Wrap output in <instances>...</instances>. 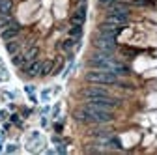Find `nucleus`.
Masks as SVG:
<instances>
[{
	"mask_svg": "<svg viewBox=\"0 0 157 155\" xmlns=\"http://www.w3.org/2000/svg\"><path fill=\"white\" fill-rule=\"evenodd\" d=\"M88 69H103V71H112L120 77H127L131 73L129 66L122 60H118L114 54L101 52V51H92V54L86 58Z\"/></svg>",
	"mask_w": 157,
	"mask_h": 155,
	"instance_id": "1",
	"label": "nucleus"
},
{
	"mask_svg": "<svg viewBox=\"0 0 157 155\" xmlns=\"http://www.w3.org/2000/svg\"><path fill=\"white\" fill-rule=\"evenodd\" d=\"M84 82L86 84H99V86H116V88H125V90H135V84L122 81L120 75L112 71H103V69H88L84 73Z\"/></svg>",
	"mask_w": 157,
	"mask_h": 155,
	"instance_id": "2",
	"label": "nucleus"
},
{
	"mask_svg": "<svg viewBox=\"0 0 157 155\" xmlns=\"http://www.w3.org/2000/svg\"><path fill=\"white\" fill-rule=\"evenodd\" d=\"M84 108L90 112L92 116V120L95 125H107V123H112L116 120V114L114 110L110 108H103V107H95V105H88V103H82Z\"/></svg>",
	"mask_w": 157,
	"mask_h": 155,
	"instance_id": "3",
	"label": "nucleus"
},
{
	"mask_svg": "<svg viewBox=\"0 0 157 155\" xmlns=\"http://www.w3.org/2000/svg\"><path fill=\"white\" fill-rule=\"evenodd\" d=\"M92 47H94V51H101V52H109V54H116V51H118L116 37H109L99 32H95L92 36Z\"/></svg>",
	"mask_w": 157,
	"mask_h": 155,
	"instance_id": "4",
	"label": "nucleus"
},
{
	"mask_svg": "<svg viewBox=\"0 0 157 155\" xmlns=\"http://www.w3.org/2000/svg\"><path fill=\"white\" fill-rule=\"evenodd\" d=\"M21 34H23V26H21V23H19V21H15V19H13L8 26L0 28V37L4 40V43L10 41V40H15V37H19Z\"/></svg>",
	"mask_w": 157,
	"mask_h": 155,
	"instance_id": "5",
	"label": "nucleus"
},
{
	"mask_svg": "<svg viewBox=\"0 0 157 155\" xmlns=\"http://www.w3.org/2000/svg\"><path fill=\"white\" fill-rule=\"evenodd\" d=\"M125 26H122V25H114V23H110V21H103L101 23H97V32L99 34H103V36H109V37H118L122 34V30H124Z\"/></svg>",
	"mask_w": 157,
	"mask_h": 155,
	"instance_id": "6",
	"label": "nucleus"
},
{
	"mask_svg": "<svg viewBox=\"0 0 157 155\" xmlns=\"http://www.w3.org/2000/svg\"><path fill=\"white\" fill-rule=\"evenodd\" d=\"M86 11H88L86 0H81V4L73 9V13H71V17H69L71 25H84V23H86Z\"/></svg>",
	"mask_w": 157,
	"mask_h": 155,
	"instance_id": "7",
	"label": "nucleus"
},
{
	"mask_svg": "<svg viewBox=\"0 0 157 155\" xmlns=\"http://www.w3.org/2000/svg\"><path fill=\"white\" fill-rule=\"evenodd\" d=\"M105 21L127 26L129 21H131V11H110V13H105Z\"/></svg>",
	"mask_w": 157,
	"mask_h": 155,
	"instance_id": "8",
	"label": "nucleus"
},
{
	"mask_svg": "<svg viewBox=\"0 0 157 155\" xmlns=\"http://www.w3.org/2000/svg\"><path fill=\"white\" fill-rule=\"evenodd\" d=\"M73 120H75V122H78L81 125H95V123H94V120H92V116H90V112L84 108V105L77 107V108L73 110Z\"/></svg>",
	"mask_w": 157,
	"mask_h": 155,
	"instance_id": "9",
	"label": "nucleus"
},
{
	"mask_svg": "<svg viewBox=\"0 0 157 155\" xmlns=\"http://www.w3.org/2000/svg\"><path fill=\"white\" fill-rule=\"evenodd\" d=\"M41 62H43V60H39V58H36V60H32V62L25 64V66L21 67V73H23L25 77H28V79H34V77H39V69H41Z\"/></svg>",
	"mask_w": 157,
	"mask_h": 155,
	"instance_id": "10",
	"label": "nucleus"
},
{
	"mask_svg": "<svg viewBox=\"0 0 157 155\" xmlns=\"http://www.w3.org/2000/svg\"><path fill=\"white\" fill-rule=\"evenodd\" d=\"M110 134H112V131H110V129H107V127H103V125H94V129H90V131H88V137H92V138H95V140L109 138Z\"/></svg>",
	"mask_w": 157,
	"mask_h": 155,
	"instance_id": "11",
	"label": "nucleus"
},
{
	"mask_svg": "<svg viewBox=\"0 0 157 155\" xmlns=\"http://www.w3.org/2000/svg\"><path fill=\"white\" fill-rule=\"evenodd\" d=\"M19 51H23V41L19 40V37L6 41V52H8L10 56H13V54H15V52H19Z\"/></svg>",
	"mask_w": 157,
	"mask_h": 155,
	"instance_id": "12",
	"label": "nucleus"
},
{
	"mask_svg": "<svg viewBox=\"0 0 157 155\" xmlns=\"http://www.w3.org/2000/svg\"><path fill=\"white\" fill-rule=\"evenodd\" d=\"M54 62H56V60H51V58H47V60H43V62H41V69H39V77H41V79H45V77L52 75Z\"/></svg>",
	"mask_w": 157,
	"mask_h": 155,
	"instance_id": "13",
	"label": "nucleus"
},
{
	"mask_svg": "<svg viewBox=\"0 0 157 155\" xmlns=\"http://www.w3.org/2000/svg\"><path fill=\"white\" fill-rule=\"evenodd\" d=\"M23 52H25V64H28V62L36 60V58H39V47H37V45H30V47L25 49Z\"/></svg>",
	"mask_w": 157,
	"mask_h": 155,
	"instance_id": "14",
	"label": "nucleus"
},
{
	"mask_svg": "<svg viewBox=\"0 0 157 155\" xmlns=\"http://www.w3.org/2000/svg\"><path fill=\"white\" fill-rule=\"evenodd\" d=\"M82 34H84L82 25H71V26H69V30H67V36H69V37H73L75 41H81Z\"/></svg>",
	"mask_w": 157,
	"mask_h": 155,
	"instance_id": "15",
	"label": "nucleus"
},
{
	"mask_svg": "<svg viewBox=\"0 0 157 155\" xmlns=\"http://www.w3.org/2000/svg\"><path fill=\"white\" fill-rule=\"evenodd\" d=\"M77 43H78V41H75L73 37H69V36H67L66 40L60 43V51H62V52H66V54H69V52H73V49H75V45H77Z\"/></svg>",
	"mask_w": 157,
	"mask_h": 155,
	"instance_id": "16",
	"label": "nucleus"
},
{
	"mask_svg": "<svg viewBox=\"0 0 157 155\" xmlns=\"http://www.w3.org/2000/svg\"><path fill=\"white\" fill-rule=\"evenodd\" d=\"M11 66L17 67V69H21V67L25 66V52H23V51H19V52H15V54L11 56Z\"/></svg>",
	"mask_w": 157,
	"mask_h": 155,
	"instance_id": "17",
	"label": "nucleus"
},
{
	"mask_svg": "<svg viewBox=\"0 0 157 155\" xmlns=\"http://www.w3.org/2000/svg\"><path fill=\"white\" fill-rule=\"evenodd\" d=\"M13 13V0H0V15Z\"/></svg>",
	"mask_w": 157,
	"mask_h": 155,
	"instance_id": "18",
	"label": "nucleus"
},
{
	"mask_svg": "<svg viewBox=\"0 0 157 155\" xmlns=\"http://www.w3.org/2000/svg\"><path fill=\"white\" fill-rule=\"evenodd\" d=\"M131 8H153V0H129L127 2Z\"/></svg>",
	"mask_w": 157,
	"mask_h": 155,
	"instance_id": "19",
	"label": "nucleus"
},
{
	"mask_svg": "<svg viewBox=\"0 0 157 155\" xmlns=\"http://www.w3.org/2000/svg\"><path fill=\"white\" fill-rule=\"evenodd\" d=\"M0 81H2V82L8 81V71H6V67L2 66V60H0Z\"/></svg>",
	"mask_w": 157,
	"mask_h": 155,
	"instance_id": "20",
	"label": "nucleus"
},
{
	"mask_svg": "<svg viewBox=\"0 0 157 155\" xmlns=\"http://www.w3.org/2000/svg\"><path fill=\"white\" fill-rule=\"evenodd\" d=\"M110 2H116V0H97V4H99V8H105V6H109Z\"/></svg>",
	"mask_w": 157,
	"mask_h": 155,
	"instance_id": "21",
	"label": "nucleus"
},
{
	"mask_svg": "<svg viewBox=\"0 0 157 155\" xmlns=\"http://www.w3.org/2000/svg\"><path fill=\"white\" fill-rule=\"evenodd\" d=\"M6 151H8V153H13V151H17V146H15V144H10V146L6 148Z\"/></svg>",
	"mask_w": 157,
	"mask_h": 155,
	"instance_id": "22",
	"label": "nucleus"
},
{
	"mask_svg": "<svg viewBox=\"0 0 157 155\" xmlns=\"http://www.w3.org/2000/svg\"><path fill=\"white\" fill-rule=\"evenodd\" d=\"M11 122H13V123H17V125H21V118H19L17 114H15V116H11Z\"/></svg>",
	"mask_w": 157,
	"mask_h": 155,
	"instance_id": "23",
	"label": "nucleus"
},
{
	"mask_svg": "<svg viewBox=\"0 0 157 155\" xmlns=\"http://www.w3.org/2000/svg\"><path fill=\"white\" fill-rule=\"evenodd\" d=\"M52 142H54V144H60V142H62V138H60V137H54V138H52Z\"/></svg>",
	"mask_w": 157,
	"mask_h": 155,
	"instance_id": "24",
	"label": "nucleus"
},
{
	"mask_svg": "<svg viewBox=\"0 0 157 155\" xmlns=\"http://www.w3.org/2000/svg\"><path fill=\"white\" fill-rule=\"evenodd\" d=\"M56 151H58V153H66V148H64V146H60V148H58Z\"/></svg>",
	"mask_w": 157,
	"mask_h": 155,
	"instance_id": "25",
	"label": "nucleus"
}]
</instances>
